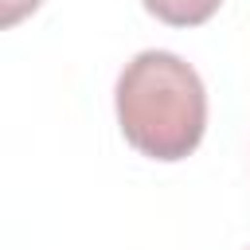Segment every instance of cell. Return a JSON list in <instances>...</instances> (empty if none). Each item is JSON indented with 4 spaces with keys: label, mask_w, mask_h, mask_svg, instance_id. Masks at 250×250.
<instances>
[{
    "label": "cell",
    "mask_w": 250,
    "mask_h": 250,
    "mask_svg": "<svg viewBox=\"0 0 250 250\" xmlns=\"http://www.w3.org/2000/svg\"><path fill=\"white\" fill-rule=\"evenodd\" d=\"M141 8L168 27H199L223 8V0H141Z\"/></svg>",
    "instance_id": "cell-2"
},
{
    "label": "cell",
    "mask_w": 250,
    "mask_h": 250,
    "mask_svg": "<svg viewBox=\"0 0 250 250\" xmlns=\"http://www.w3.org/2000/svg\"><path fill=\"white\" fill-rule=\"evenodd\" d=\"M39 8V0H4V23L12 27V23H20L27 12H35Z\"/></svg>",
    "instance_id": "cell-3"
},
{
    "label": "cell",
    "mask_w": 250,
    "mask_h": 250,
    "mask_svg": "<svg viewBox=\"0 0 250 250\" xmlns=\"http://www.w3.org/2000/svg\"><path fill=\"white\" fill-rule=\"evenodd\" d=\"M121 137L148 160H184L207 129V90L191 62L172 51H141L113 90Z\"/></svg>",
    "instance_id": "cell-1"
}]
</instances>
